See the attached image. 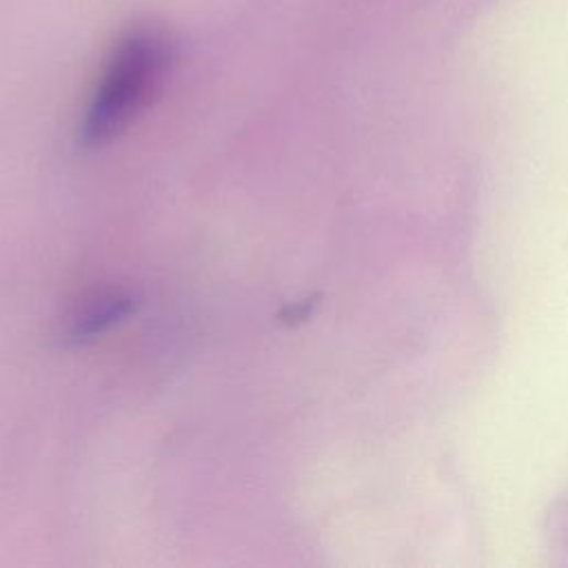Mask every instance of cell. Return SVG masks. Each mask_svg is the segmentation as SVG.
Returning <instances> with one entry per match:
<instances>
[{
	"mask_svg": "<svg viewBox=\"0 0 568 568\" xmlns=\"http://www.w3.org/2000/svg\"><path fill=\"white\" fill-rule=\"evenodd\" d=\"M133 297L129 293H109L91 302L71 326L73 342H87L115 326L122 317L133 311Z\"/></svg>",
	"mask_w": 568,
	"mask_h": 568,
	"instance_id": "obj_2",
	"label": "cell"
},
{
	"mask_svg": "<svg viewBox=\"0 0 568 568\" xmlns=\"http://www.w3.org/2000/svg\"><path fill=\"white\" fill-rule=\"evenodd\" d=\"M171 47L160 31L135 29L111 51L89 98L80 142L102 146L124 131L164 80Z\"/></svg>",
	"mask_w": 568,
	"mask_h": 568,
	"instance_id": "obj_1",
	"label": "cell"
}]
</instances>
